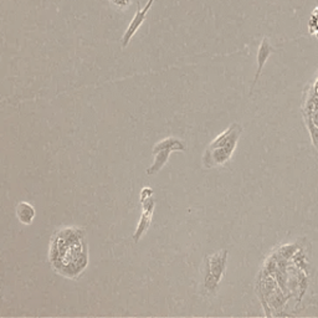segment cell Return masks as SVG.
Instances as JSON below:
<instances>
[{"label": "cell", "instance_id": "cell-1", "mask_svg": "<svg viewBox=\"0 0 318 318\" xmlns=\"http://www.w3.org/2000/svg\"><path fill=\"white\" fill-rule=\"evenodd\" d=\"M49 257L57 273L68 278L79 277L88 264L84 231L77 228L56 231L52 236Z\"/></svg>", "mask_w": 318, "mask_h": 318}, {"label": "cell", "instance_id": "cell-2", "mask_svg": "<svg viewBox=\"0 0 318 318\" xmlns=\"http://www.w3.org/2000/svg\"><path fill=\"white\" fill-rule=\"evenodd\" d=\"M226 255L228 251L223 250L210 255L205 259V276H204V289L208 294H214L218 285L221 281L226 269Z\"/></svg>", "mask_w": 318, "mask_h": 318}, {"label": "cell", "instance_id": "cell-3", "mask_svg": "<svg viewBox=\"0 0 318 318\" xmlns=\"http://www.w3.org/2000/svg\"><path fill=\"white\" fill-rule=\"evenodd\" d=\"M154 2H156V0H148L147 4H146L145 7L140 8V9L138 8L137 9V12H135L133 19H132L131 23H129L128 26H127L126 31H124L123 37H122V39H121V45H122L123 49L127 48V46L129 45L132 38H133L134 35L137 34V31L139 30V27L142 26L143 23L146 21L149 10H151V8L153 7Z\"/></svg>", "mask_w": 318, "mask_h": 318}, {"label": "cell", "instance_id": "cell-4", "mask_svg": "<svg viewBox=\"0 0 318 318\" xmlns=\"http://www.w3.org/2000/svg\"><path fill=\"white\" fill-rule=\"evenodd\" d=\"M140 204H142L143 213H142V217H140L139 223H138L137 229H135V231L133 234L134 242L139 241L140 237L147 233L149 226H151L152 215H153V211H154V200L151 198V196L147 199H145V200H140Z\"/></svg>", "mask_w": 318, "mask_h": 318}, {"label": "cell", "instance_id": "cell-5", "mask_svg": "<svg viewBox=\"0 0 318 318\" xmlns=\"http://www.w3.org/2000/svg\"><path fill=\"white\" fill-rule=\"evenodd\" d=\"M273 52H275V49H273V46L271 45L270 41L267 40L266 38L262 39L261 44H260L259 51H257V70L255 74V79H254L253 86H251V92H253L257 80H259L260 75H261L262 73V68H264L265 63H266L267 60H269V57L271 56V54H273Z\"/></svg>", "mask_w": 318, "mask_h": 318}, {"label": "cell", "instance_id": "cell-6", "mask_svg": "<svg viewBox=\"0 0 318 318\" xmlns=\"http://www.w3.org/2000/svg\"><path fill=\"white\" fill-rule=\"evenodd\" d=\"M173 152H174L173 149H162V151L152 153L154 156V160H153V164H152L151 167L147 169L148 175H153V174L158 173V171L164 167L165 163L168 162L169 156L173 153Z\"/></svg>", "mask_w": 318, "mask_h": 318}, {"label": "cell", "instance_id": "cell-7", "mask_svg": "<svg viewBox=\"0 0 318 318\" xmlns=\"http://www.w3.org/2000/svg\"><path fill=\"white\" fill-rule=\"evenodd\" d=\"M162 149H173L174 152H187V143L174 137L164 138V139L160 140V142L154 146L152 153L162 151Z\"/></svg>", "mask_w": 318, "mask_h": 318}, {"label": "cell", "instance_id": "cell-8", "mask_svg": "<svg viewBox=\"0 0 318 318\" xmlns=\"http://www.w3.org/2000/svg\"><path fill=\"white\" fill-rule=\"evenodd\" d=\"M35 208L30 203L26 201H21L16 206V217L20 220V223L25 224V225H30L35 218Z\"/></svg>", "mask_w": 318, "mask_h": 318}, {"label": "cell", "instance_id": "cell-9", "mask_svg": "<svg viewBox=\"0 0 318 318\" xmlns=\"http://www.w3.org/2000/svg\"><path fill=\"white\" fill-rule=\"evenodd\" d=\"M133 0H110L112 7H115L117 10H126Z\"/></svg>", "mask_w": 318, "mask_h": 318}, {"label": "cell", "instance_id": "cell-10", "mask_svg": "<svg viewBox=\"0 0 318 318\" xmlns=\"http://www.w3.org/2000/svg\"><path fill=\"white\" fill-rule=\"evenodd\" d=\"M152 194H153V190L151 188H143L142 193H140V200H145V199L149 198Z\"/></svg>", "mask_w": 318, "mask_h": 318}]
</instances>
